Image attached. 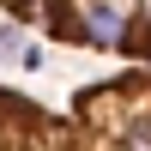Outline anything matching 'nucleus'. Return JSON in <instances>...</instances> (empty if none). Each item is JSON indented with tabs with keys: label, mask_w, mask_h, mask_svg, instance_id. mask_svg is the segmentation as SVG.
Segmentation results:
<instances>
[{
	"label": "nucleus",
	"mask_w": 151,
	"mask_h": 151,
	"mask_svg": "<svg viewBox=\"0 0 151 151\" xmlns=\"http://www.w3.org/2000/svg\"><path fill=\"white\" fill-rule=\"evenodd\" d=\"M12 24L55 36V42L127 55L133 67H151V6H36V0H6Z\"/></svg>",
	"instance_id": "2"
},
{
	"label": "nucleus",
	"mask_w": 151,
	"mask_h": 151,
	"mask_svg": "<svg viewBox=\"0 0 151 151\" xmlns=\"http://www.w3.org/2000/svg\"><path fill=\"white\" fill-rule=\"evenodd\" d=\"M0 151H151V67L91 79L60 109L0 85Z\"/></svg>",
	"instance_id": "1"
}]
</instances>
